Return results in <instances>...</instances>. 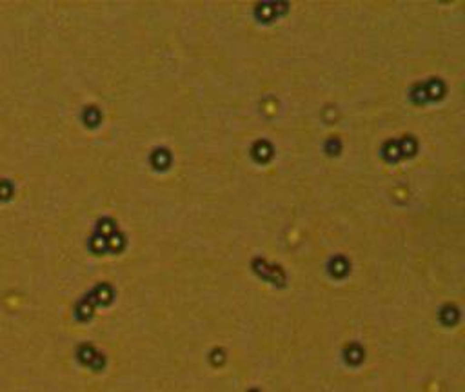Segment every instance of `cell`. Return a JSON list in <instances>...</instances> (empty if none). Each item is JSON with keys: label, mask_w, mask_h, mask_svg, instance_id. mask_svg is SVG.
Segmentation results:
<instances>
[{"label": "cell", "mask_w": 465, "mask_h": 392, "mask_svg": "<svg viewBox=\"0 0 465 392\" xmlns=\"http://www.w3.org/2000/svg\"><path fill=\"white\" fill-rule=\"evenodd\" d=\"M13 195H15V185H13L11 180L0 178V202L11 200Z\"/></svg>", "instance_id": "1"}]
</instances>
